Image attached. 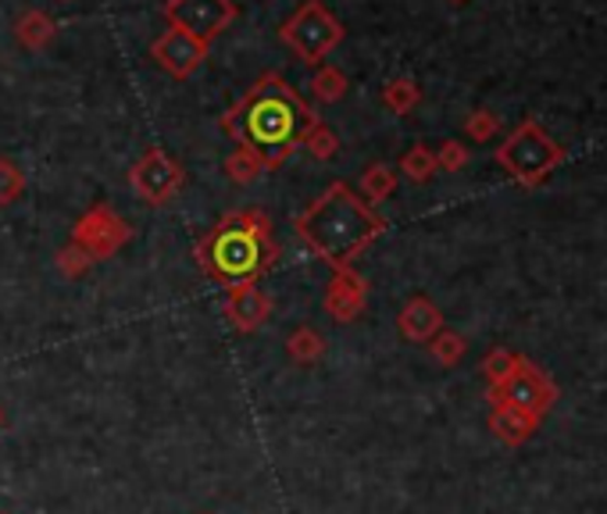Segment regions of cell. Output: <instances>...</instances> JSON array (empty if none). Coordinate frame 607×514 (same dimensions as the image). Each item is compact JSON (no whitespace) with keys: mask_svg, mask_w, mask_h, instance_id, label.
I'll list each match as a JSON object with an SVG mask.
<instances>
[{"mask_svg":"<svg viewBox=\"0 0 607 514\" xmlns=\"http://www.w3.org/2000/svg\"><path fill=\"white\" fill-rule=\"evenodd\" d=\"M318 115L312 112L301 93H296L279 72H265L258 83L240 97L219 118L225 137L265 161V168H282L301 147L307 126Z\"/></svg>","mask_w":607,"mask_h":514,"instance_id":"1","label":"cell"},{"mask_svg":"<svg viewBox=\"0 0 607 514\" xmlns=\"http://www.w3.org/2000/svg\"><path fill=\"white\" fill-rule=\"evenodd\" d=\"M279 240L272 214L261 208L225 211L211 229H205L194 247L197 268L225 290L261 282L279 265Z\"/></svg>","mask_w":607,"mask_h":514,"instance_id":"2","label":"cell"},{"mask_svg":"<svg viewBox=\"0 0 607 514\" xmlns=\"http://www.w3.org/2000/svg\"><path fill=\"white\" fill-rule=\"evenodd\" d=\"M293 229L304 247L318 254L329 268H350L354 257H361L386 233V219L347 183L336 179L296 214Z\"/></svg>","mask_w":607,"mask_h":514,"instance_id":"3","label":"cell"},{"mask_svg":"<svg viewBox=\"0 0 607 514\" xmlns=\"http://www.w3.org/2000/svg\"><path fill=\"white\" fill-rule=\"evenodd\" d=\"M497 165H501L511 179L518 186H539L550 179L561 161H564V147L558 140L547 137V129L539 121L525 118L522 126L511 129V137L497 147Z\"/></svg>","mask_w":607,"mask_h":514,"instance_id":"4","label":"cell"},{"mask_svg":"<svg viewBox=\"0 0 607 514\" xmlns=\"http://www.w3.org/2000/svg\"><path fill=\"white\" fill-rule=\"evenodd\" d=\"M343 22L332 15V11L322 4V0H304L293 15L282 22L279 39L287 44L304 65H318L329 58V54L343 44Z\"/></svg>","mask_w":607,"mask_h":514,"instance_id":"5","label":"cell"},{"mask_svg":"<svg viewBox=\"0 0 607 514\" xmlns=\"http://www.w3.org/2000/svg\"><path fill=\"white\" fill-rule=\"evenodd\" d=\"M129 186L140 200L151 208H165L186 186V168L183 161H175L165 147H147L137 157V165L129 168Z\"/></svg>","mask_w":607,"mask_h":514,"instance_id":"6","label":"cell"},{"mask_svg":"<svg viewBox=\"0 0 607 514\" xmlns=\"http://www.w3.org/2000/svg\"><path fill=\"white\" fill-rule=\"evenodd\" d=\"M161 15H165L172 30H183L197 44L211 47L240 19V8L233 0H165Z\"/></svg>","mask_w":607,"mask_h":514,"instance_id":"7","label":"cell"},{"mask_svg":"<svg viewBox=\"0 0 607 514\" xmlns=\"http://www.w3.org/2000/svg\"><path fill=\"white\" fill-rule=\"evenodd\" d=\"M555 383L536 369L529 358L518 354L515 372H511L501 386H490V404L493 408H515L525 414L544 418L550 408H555Z\"/></svg>","mask_w":607,"mask_h":514,"instance_id":"8","label":"cell"},{"mask_svg":"<svg viewBox=\"0 0 607 514\" xmlns=\"http://www.w3.org/2000/svg\"><path fill=\"white\" fill-rule=\"evenodd\" d=\"M129 240H132V225L121 219L112 205L97 200L90 211L79 214V222L72 225V240L69 243L83 247L93 261H112V257L126 247Z\"/></svg>","mask_w":607,"mask_h":514,"instance_id":"9","label":"cell"},{"mask_svg":"<svg viewBox=\"0 0 607 514\" xmlns=\"http://www.w3.org/2000/svg\"><path fill=\"white\" fill-rule=\"evenodd\" d=\"M151 58L161 65V69H165L172 79H190L200 65H205V58H208V47L205 44H197L194 36H186L183 30H168L161 33L154 44H151Z\"/></svg>","mask_w":607,"mask_h":514,"instance_id":"10","label":"cell"},{"mask_svg":"<svg viewBox=\"0 0 607 514\" xmlns=\"http://www.w3.org/2000/svg\"><path fill=\"white\" fill-rule=\"evenodd\" d=\"M364 304H369V279H364L354 265L350 268H332L329 290H326V315L332 322H354Z\"/></svg>","mask_w":607,"mask_h":514,"instance_id":"11","label":"cell"},{"mask_svg":"<svg viewBox=\"0 0 607 514\" xmlns=\"http://www.w3.org/2000/svg\"><path fill=\"white\" fill-rule=\"evenodd\" d=\"M225 318L236 332H258L265 329V322L272 318V296H268L258 282L233 287L225 296Z\"/></svg>","mask_w":607,"mask_h":514,"instance_id":"12","label":"cell"},{"mask_svg":"<svg viewBox=\"0 0 607 514\" xmlns=\"http://www.w3.org/2000/svg\"><path fill=\"white\" fill-rule=\"evenodd\" d=\"M397 329L404 340H411V343H429L433 336L443 329V311L429 301V296H411L408 304L400 307V315H397Z\"/></svg>","mask_w":607,"mask_h":514,"instance_id":"13","label":"cell"},{"mask_svg":"<svg viewBox=\"0 0 607 514\" xmlns=\"http://www.w3.org/2000/svg\"><path fill=\"white\" fill-rule=\"evenodd\" d=\"M15 39H19V47L25 50H44L54 44V36H58V22H54L47 11H39V8H30V11H22V15L15 19Z\"/></svg>","mask_w":607,"mask_h":514,"instance_id":"14","label":"cell"},{"mask_svg":"<svg viewBox=\"0 0 607 514\" xmlns=\"http://www.w3.org/2000/svg\"><path fill=\"white\" fill-rule=\"evenodd\" d=\"M536 425H539L536 414H525V411H515V408H493V414H490V429L507 446H522L536 432Z\"/></svg>","mask_w":607,"mask_h":514,"instance_id":"15","label":"cell"},{"mask_svg":"<svg viewBox=\"0 0 607 514\" xmlns=\"http://www.w3.org/2000/svg\"><path fill=\"white\" fill-rule=\"evenodd\" d=\"M394 189H397V172L389 168V165L375 161V165L364 168V175H361V197L369 200L372 208L394 197Z\"/></svg>","mask_w":607,"mask_h":514,"instance_id":"16","label":"cell"},{"mask_svg":"<svg viewBox=\"0 0 607 514\" xmlns=\"http://www.w3.org/2000/svg\"><path fill=\"white\" fill-rule=\"evenodd\" d=\"M383 104L389 107L394 115H411L418 104H422V86L415 83V79L408 75H397V79H389V83L383 86Z\"/></svg>","mask_w":607,"mask_h":514,"instance_id":"17","label":"cell"},{"mask_svg":"<svg viewBox=\"0 0 607 514\" xmlns=\"http://www.w3.org/2000/svg\"><path fill=\"white\" fill-rule=\"evenodd\" d=\"M322 354H326V336L312 326H301L296 332H290L287 340V358L296 364H315Z\"/></svg>","mask_w":607,"mask_h":514,"instance_id":"18","label":"cell"},{"mask_svg":"<svg viewBox=\"0 0 607 514\" xmlns=\"http://www.w3.org/2000/svg\"><path fill=\"white\" fill-rule=\"evenodd\" d=\"M261 172H268L265 161L258 154H250L247 147H236V151L225 157V179L236 186H250Z\"/></svg>","mask_w":607,"mask_h":514,"instance_id":"19","label":"cell"},{"mask_svg":"<svg viewBox=\"0 0 607 514\" xmlns=\"http://www.w3.org/2000/svg\"><path fill=\"white\" fill-rule=\"evenodd\" d=\"M347 75L336 69V65H318L315 75H312V93L322 104H336L347 97Z\"/></svg>","mask_w":607,"mask_h":514,"instance_id":"20","label":"cell"},{"mask_svg":"<svg viewBox=\"0 0 607 514\" xmlns=\"http://www.w3.org/2000/svg\"><path fill=\"white\" fill-rule=\"evenodd\" d=\"M301 147H304V151L312 154L315 161H329V157H336V151H340V137H336V132H332L322 118H315L312 126H307Z\"/></svg>","mask_w":607,"mask_h":514,"instance_id":"21","label":"cell"},{"mask_svg":"<svg viewBox=\"0 0 607 514\" xmlns=\"http://www.w3.org/2000/svg\"><path fill=\"white\" fill-rule=\"evenodd\" d=\"M400 172L408 175L411 183H429V179H433V175L440 172V168H436V154L429 151V147L415 143L411 151L400 154Z\"/></svg>","mask_w":607,"mask_h":514,"instance_id":"22","label":"cell"},{"mask_svg":"<svg viewBox=\"0 0 607 514\" xmlns=\"http://www.w3.org/2000/svg\"><path fill=\"white\" fill-rule=\"evenodd\" d=\"M465 350H468L465 336L454 329H440L433 340H429V354H433L443 369H454V364L465 358Z\"/></svg>","mask_w":607,"mask_h":514,"instance_id":"23","label":"cell"},{"mask_svg":"<svg viewBox=\"0 0 607 514\" xmlns=\"http://www.w3.org/2000/svg\"><path fill=\"white\" fill-rule=\"evenodd\" d=\"M25 194V172L11 157H0V208L15 205Z\"/></svg>","mask_w":607,"mask_h":514,"instance_id":"24","label":"cell"},{"mask_svg":"<svg viewBox=\"0 0 607 514\" xmlns=\"http://www.w3.org/2000/svg\"><path fill=\"white\" fill-rule=\"evenodd\" d=\"M54 265H58V272H61L65 279H79V276H86L97 261H93V257H90L83 247H75V243H69V247L58 250V257H54Z\"/></svg>","mask_w":607,"mask_h":514,"instance_id":"25","label":"cell"},{"mask_svg":"<svg viewBox=\"0 0 607 514\" xmlns=\"http://www.w3.org/2000/svg\"><path fill=\"white\" fill-rule=\"evenodd\" d=\"M515 364H518V354H511V350H504V347H493L490 354L482 358V372H486V378H490V386H501L504 378L515 372Z\"/></svg>","mask_w":607,"mask_h":514,"instance_id":"26","label":"cell"},{"mask_svg":"<svg viewBox=\"0 0 607 514\" xmlns=\"http://www.w3.org/2000/svg\"><path fill=\"white\" fill-rule=\"evenodd\" d=\"M497 129H501V118H497L490 107H479V112H471L468 121H465V132H468V140H476V143H486V140H493L497 137Z\"/></svg>","mask_w":607,"mask_h":514,"instance_id":"27","label":"cell"},{"mask_svg":"<svg viewBox=\"0 0 607 514\" xmlns=\"http://www.w3.org/2000/svg\"><path fill=\"white\" fill-rule=\"evenodd\" d=\"M468 165V147L457 143V140H447L436 151V168L440 172H462Z\"/></svg>","mask_w":607,"mask_h":514,"instance_id":"28","label":"cell"},{"mask_svg":"<svg viewBox=\"0 0 607 514\" xmlns=\"http://www.w3.org/2000/svg\"><path fill=\"white\" fill-rule=\"evenodd\" d=\"M0 429H4V408H0Z\"/></svg>","mask_w":607,"mask_h":514,"instance_id":"29","label":"cell"},{"mask_svg":"<svg viewBox=\"0 0 607 514\" xmlns=\"http://www.w3.org/2000/svg\"><path fill=\"white\" fill-rule=\"evenodd\" d=\"M451 4H468V0H451Z\"/></svg>","mask_w":607,"mask_h":514,"instance_id":"30","label":"cell"},{"mask_svg":"<svg viewBox=\"0 0 607 514\" xmlns=\"http://www.w3.org/2000/svg\"><path fill=\"white\" fill-rule=\"evenodd\" d=\"M0 514H4V511H0Z\"/></svg>","mask_w":607,"mask_h":514,"instance_id":"31","label":"cell"},{"mask_svg":"<svg viewBox=\"0 0 607 514\" xmlns=\"http://www.w3.org/2000/svg\"><path fill=\"white\" fill-rule=\"evenodd\" d=\"M208 514H211V511H208Z\"/></svg>","mask_w":607,"mask_h":514,"instance_id":"32","label":"cell"}]
</instances>
